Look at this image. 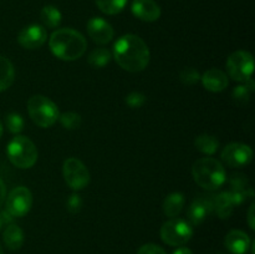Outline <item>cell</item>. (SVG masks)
I'll return each mask as SVG.
<instances>
[{
  "label": "cell",
  "instance_id": "obj_31",
  "mask_svg": "<svg viewBox=\"0 0 255 254\" xmlns=\"http://www.w3.org/2000/svg\"><path fill=\"white\" fill-rule=\"evenodd\" d=\"M137 254H167V253L162 247L157 246V244H153V243H147V244H143V246L138 249Z\"/></svg>",
  "mask_w": 255,
  "mask_h": 254
},
{
  "label": "cell",
  "instance_id": "obj_37",
  "mask_svg": "<svg viewBox=\"0 0 255 254\" xmlns=\"http://www.w3.org/2000/svg\"><path fill=\"white\" fill-rule=\"evenodd\" d=\"M0 254H4V251H2V247H1V244H0Z\"/></svg>",
  "mask_w": 255,
  "mask_h": 254
},
{
  "label": "cell",
  "instance_id": "obj_18",
  "mask_svg": "<svg viewBox=\"0 0 255 254\" xmlns=\"http://www.w3.org/2000/svg\"><path fill=\"white\" fill-rule=\"evenodd\" d=\"M2 239H4V243L7 249L17 251L24 244V232H22V229L19 226L10 223L4 228Z\"/></svg>",
  "mask_w": 255,
  "mask_h": 254
},
{
  "label": "cell",
  "instance_id": "obj_16",
  "mask_svg": "<svg viewBox=\"0 0 255 254\" xmlns=\"http://www.w3.org/2000/svg\"><path fill=\"white\" fill-rule=\"evenodd\" d=\"M204 89L211 92H221L227 89L229 81L228 75L219 69H209L201 76Z\"/></svg>",
  "mask_w": 255,
  "mask_h": 254
},
{
  "label": "cell",
  "instance_id": "obj_24",
  "mask_svg": "<svg viewBox=\"0 0 255 254\" xmlns=\"http://www.w3.org/2000/svg\"><path fill=\"white\" fill-rule=\"evenodd\" d=\"M99 9L106 15H116L125 9L127 0H95Z\"/></svg>",
  "mask_w": 255,
  "mask_h": 254
},
{
  "label": "cell",
  "instance_id": "obj_30",
  "mask_svg": "<svg viewBox=\"0 0 255 254\" xmlns=\"http://www.w3.org/2000/svg\"><path fill=\"white\" fill-rule=\"evenodd\" d=\"M81 207H82L81 196H79L77 193L71 194V196L67 198L66 208H67V211H69L71 214L79 213V212L81 211Z\"/></svg>",
  "mask_w": 255,
  "mask_h": 254
},
{
  "label": "cell",
  "instance_id": "obj_17",
  "mask_svg": "<svg viewBox=\"0 0 255 254\" xmlns=\"http://www.w3.org/2000/svg\"><path fill=\"white\" fill-rule=\"evenodd\" d=\"M234 203L229 192H222L218 196H213V211H216L217 216L221 219H227L233 213Z\"/></svg>",
  "mask_w": 255,
  "mask_h": 254
},
{
  "label": "cell",
  "instance_id": "obj_22",
  "mask_svg": "<svg viewBox=\"0 0 255 254\" xmlns=\"http://www.w3.org/2000/svg\"><path fill=\"white\" fill-rule=\"evenodd\" d=\"M194 146L198 149L199 152L204 154H208V156H212L217 152L219 147V141L217 139V137L212 136V134H199L198 137L194 141Z\"/></svg>",
  "mask_w": 255,
  "mask_h": 254
},
{
  "label": "cell",
  "instance_id": "obj_8",
  "mask_svg": "<svg viewBox=\"0 0 255 254\" xmlns=\"http://www.w3.org/2000/svg\"><path fill=\"white\" fill-rule=\"evenodd\" d=\"M62 176L67 186L74 191H81L90 183V172L87 167L76 157H70L64 162Z\"/></svg>",
  "mask_w": 255,
  "mask_h": 254
},
{
  "label": "cell",
  "instance_id": "obj_7",
  "mask_svg": "<svg viewBox=\"0 0 255 254\" xmlns=\"http://www.w3.org/2000/svg\"><path fill=\"white\" fill-rule=\"evenodd\" d=\"M227 71L232 80L238 82H247L253 77L254 57L248 51H236L229 55L227 60Z\"/></svg>",
  "mask_w": 255,
  "mask_h": 254
},
{
  "label": "cell",
  "instance_id": "obj_32",
  "mask_svg": "<svg viewBox=\"0 0 255 254\" xmlns=\"http://www.w3.org/2000/svg\"><path fill=\"white\" fill-rule=\"evenodd\" d=\"M10 223H12V217L7 213V211L0 212V231Z\"/></svg>",
  "mask_w": 255,
  "mask_h": 254
},
{
  "label": "cell",
  "instance_id": "obj_5",
  "mask_svg": "<svg viewBox=\"0 0 255 254\" xmlns=\"http://www.w3.org/2000/svg\"><path fill=\"white\" fill-rule=\"evenodd\" d=\"M9 161L16 168H31L37 161V148L34 142L26 136H15L6 148Z\"/></svg>",
  "mask_w": 255,
  "mask_h": 254
},
{
  "label": "cell",
  "instance_id": "obj_20",
  "mask_svg": "<svg viewBox=\"0 0 255 254\" xmlns=\"http://www.w3.org/2000/svg\"><path fill=\"white\" fill-rule=\"evenodd\" d=\"M15 79V70L11 61L0 55V92L5 91L12 85Z\"/></svg>",
  "mask_w": 255,
  "mask_h": 254
},
{
  "label": "cell",
  "instance_id": "obj_29",
  "mask_svg": "<svg viewBox=\"0 0 255 254\" xmlns=\"http://www.w3.org/2000/svg\"><path fill=\"white\" fill-rule=\"evenodd\" d=\"M146 102V96H144L142 92L133 91L131 94L127 95L126 97V104L128 105L131 109H139L141 106H143V104Z\"/></svg>",
  "mask_w": 255,
  "mask_h": 254
},
{
  "label": "cell",
  "instance_id": "obj_34",
  "mask_svg": "<svg viewBox=\"0 0 255 254\" xmlns=\"http://www.w3.org/2000/svg\"><path fill=\"white\" fill-rule=\"evenodd\" d=\"M5 198H6V187H5V183L2 182V179L0 178V207L5 202Z\"/></svg>",
  "mask_w": 255,
  "mask_h": 254
},
{
  "label": "cell",
  "instance_id": "obj_23",
  "mask_svg": "<svg viewBox=\"0 0 255 254\" xmlns=\"http://www.w3.org/2000/svg\"><path fill=\"white\" fill-rule=\"evenodd\" d=\"M112 59V54L110 50L105 49V47H100V49H95L91 51V54L87 57V61L95 69H102L106 65L110 64Z\"/></svg>",
  "mask_w": 255,
  "mask_h": 254
},
{
  "label": "cell",
  "instance_id": "obj_36",
  "mask_svg": "<svg viewBox=\"0 0 255 254\" xmlns=\"http://www.w3.org/2000/svg\"><path fill=\"white\" fill-rule=\"evenodd\" d=\"M2 132H4V127H2V124L0 122V138H1L2 136Z\"/></svg>",
  "mask_w": 255,
  "mask_h": 254
},
{
  "label": "cell",
  "instance_id": "obj_2",
  "mask_svg": "<svg viewBox=\"0 0 255 254\" xmlns=\"http://www.w3.org/2000/svg\"><path fill=\"white\" fill-rule=\"evenodd\" d=\"M49 46L57 59L62 61H75L85 54L87 41L77 30L64 27L52 32L49 39Z\"/></svg>",
  "mask_w": 255,
  "mask_h": 254
},
{
  "label": "cell",
  "instance_id": "obj_27",
  "mask_svg": "<svg viewBox=\"0 0 255 254\" xmlns=\"http://www.w3.org/2000/svg\"><path fill=\"white\" fill-rule=\"evenodd\" d=\"M179 79H181V81L184 85L192 86V85L197 84L201 80V75H199V72L194 67H186L179 74Z\"/></svg>",
  "mask_w": 255,
  "mask_h": 254
},
{
  "label": "cell",
  "instance_id": "obj_1",
  "mask_svg": "<svg viewBox=\"0 0 255 254\" xmlns=\"http://www.w3.org/2000/svg\"><path fill=\"white\" fill-rule=\"evenodd\" d=\"M114 57L121 69L128 72L143 71L149 62V49L139 36L126 34L114 45Z\"/></svg>",
  "mask_w": 255,
  "mask_h": 254
},
{
  "label": "cell",
  "instance_id": "obj_26",
  "mask_svg": "<svg viewBox=\"0 0 255 254\" xmlns=\"http://www.w3.org/2000/svg\"><path fill=\"white\" fill-rule=\"evenodd\" d=\"M5 125H6V128L9 129V132L14 134H19L24 129L25 121L21 115L16 114V112H11V114L6 115V117H5Z\"/></svg>",
  "mask_w": 255,
  "mask_h": 254
},
{
  "label": "cell",
  "instance_id": "obj_4",
  "mask_svg": "<svg viewBox=\"0 0 255 254\" xmlns=\"http://www.w3.org/2000/svg\"><path fill=\"white\" fill-rule=\"evenodd\" d=\"M27 112L32 122L41 128L51 127L60 116L57 105L42 95H34L27 100Z\"/></svg>",
  "mask_w": 255,
  "mask_h": 254
},
{
  "label": "cell",
  "instance_id": "obj_13",
  "mask_svg": "<svg viewBox=\"0 0 255 254\" xmlns=\"http://www.w3.org/2000/svg\"><path fill=\"white\" fill-rule=\"evenodd\" d=\"M213 211V196L199 197L194 199L192 204L189 206L187 216H188V223L191 226H198L206 221L209 213Z\"/></svg>",
  "mask_w": 255,
  "mask_h": 254
},
{
  "label": "cell",
  "instance_id": "obj_33",
  "mask_svg": "<svg viewBox=\"0 0 255 254\" xmlns=\"http://www.w3.org/2000/svg\"><path fill=\"white\" fill-rule=\"evenodd\" d=\"M254 208H255V204L252 203L251 204V208L248 211V224L251 227L252 231L255 229V223H254Z\"/></svg>",
  "mask_w": 255,
  "mask_h": 254
},
{
  "label": "cell",
  "instance_id": "obj_11",
  "mask_svg": "<svg viewBox=\"0 0 255 254\" xmlns=\"http://www.w3.org/2000/svg\"><path fill=\"white\" fill-rule=\"evenodd\" d=\"M47 31L45 26L39 24H31L29 26L24 27L19 32L17 42L21 47L27 50L39 49L46 42Z\"/></svg>",
  "mask_w": 255,
  "mask_h": 254
},
{
  "label": "cell",
  "instance_id": "obj_12",
  "mask_svg": "<svg viewBox=\"0 0 255 254\" xmlns=\"http://www.w3.org/2000/svg\"><path fill=\"white\" fill-rule=\"evenodd\" d=\"M87 34L91 37L92 41L99 45L109 44L114 39V27L111 26L109 21H106L102 17H92L87 22Z\"/></svg>",
  "mask_w": 255,
  "mask_h": 254
},
{
  "label": "cell",
  "instance_id": "obj_9",
  "mask_svg": "<svg viewBox=\"0 0 255 254\" xmlns=\"http://www.w3.org/2000/svg\"><path fill=\"white\" fill-rule=\"evenodd\" d=\"M7 213L12 218H21L26 216L32 207V194L29 188L19 186L12 189L5 198Z\"/></svg>",
  "mask_w": 255,
  "mask_h": 254
},
{
  "label": "cell",
  "instance_id": "obj_35",
  "mask_svg": "<svg viewBox=\"0 0 255 254\" xmlns=\"http://www.w3.org/2000/svg\"><path fill=\"white\" fill-rule=\"evenodd\" d=\"M173 254H193L189 248H186V247H181L177 251L173 252Z\"/></svg>",
  "mask_w": 255,
  "mask_h": 254
},
{
  "label": "cell",
  "instance_id": "obj_21",
  "mask_svg": "<svg viewBox=\"0 0 255 254\" xmlns=\"http://www.w3.org/2000/svg\"><path fill=\"white\" fill-rule=\"evenodd\" d=\"M40 19H41L44 26L49 29H56L60 26L62 20L61 11L54 5H46L40 11Z\"/></svg>",
  "mask_w": 255,
  "mask_h": 254
},
{
  "label": "cell",
  "instance_id": "obj_19",
  "mask_svg": "<svg viewBox=\"0 0 255 254\" xmlns=\"http://www.w3.org/2000/svg\"><path fill=\"white\" fill-rule=\"evenodd\" d=\"M184 196L179 192H173L168 194L163 201V213L169 218H176L184 207Z\"/></svg>",
  "mask_w": 255,
  "mask_h": 254
},
{
  "label": "cell",
  "instance_id": "obj_25",
  "mask_svg": "<svg viewBox=\"0 0 255 254\" xmlns=\"http://www.w3.org/2000/svg\"><path fill=\"white\" fill-rule=\"evenodd\" d=\"M59 121L61 126L66 129H77L81 126L82 119L79 114L76 112H64L59 116Z\"/></svg>",
  "mask_w": 255,
  "mask_h": 254
},
{
  "label": "cell",
  "instance_id": "obj_3",
  "mask_svg": "<svg viewBox=\"0 0 255 254\" xmlns=\"http://www.w3.org/2000/svg\"><path fill=\"white\" fill-rule=\"evenodd\" d=\"M194 182L206 191H216L221 188L227 178L223 164L212 157H202L197 159L192 167Z\"/></svg>",
  "mask_w": 255,
  "mask_h": 254
},
{
  "label": "cell",
  "instance_id": "obj_28",
  "mask_svg": "<svg viewBox=\"0 0 255 254\" xmlns=\"http://www.w3.org/2000/svg\"><path fill=\"white\" fill-rule=\"evenodd\" d=\"M251 90L246 86V85H239L232 92V96H233V100L239 105H246L249 102V99H251Z\"/></svg>",
  "mask_w": 255,
  "mask_h": 254
},
{
  "label": "cell",
  "instance_id": "obj_10",
  "mask_svg": "<svg viewBox=\"0 0 255 254\" xmlns=\"http://www.w3.org/2000/svg\"><path fill=\"white\" fill-rule=\"evenodd\" d=\"M222 161L233 168H243L253 159V149L251 146L241 142H232L222 151Z\"/></svg>",
  "mask_w": 255,
  "mask_h": 254
},
{
  "label": "cell",
  "instance_id": "obj_6",
  "mask_svg": "<svg viewBox=\"0 0 255 254\" xmlns=\"http://www.w3.org/2000/svg\"><path fill=\"white\" fill-rule=\"evenodd\" d=\"M193 226L181 218H172L161 227V239L171 247H182L191 241Z\"/></svg>",
  "mask_w": 255,
  "mask_h": 254
},
{
  "label": "cell",
  "instance_id": "obj_14",
  "mask_svg": "<svg viewBox=\"0 0 255 254\" xmlns=\"http://www.w3.org/2000/svg\"><path fill=\"white\" fill-rule=\"evenodd\" d=\"M131 11L137 19L146 22H153L161 16V7L154 0H133Z\"/></svg>",
  "mask_w": 255,
  "mask_h": 254
},
{
  "label": "cell",
  "instance_id": "obj_15",
  "mask_svg": "<svg viewBox=\"0 0 255 254\" xmlns=\"http://www.w3.org/2000/svg\"><path fill=\"white\" fill-rule=\"evenodd\" d=\"M251 243L248 234L239 229H233L224 238V246L233 254H246L251 248Z\"/></svg>",
  "mask_w": 255,
  "mask_h": 254
}]
</instances>
